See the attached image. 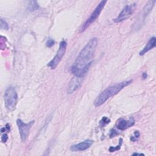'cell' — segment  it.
I'll return each mask as SVG.
<instances>
[{"label": "cell", "instance_id": "1", "mask_svg": "<svg viewBox=\"0 0 156 156\" xmlns=\"http://www.w3.org/2000/svg\"><path fill=\"white\" fill-rule=\"evenodd\" d=\"M98 43L97 38L94 37L90 39L77 56L73 66L79 69L90 68L92 62V59L98 46Z\"/></svg>", "mask_w": 156, "mask_h": 156}, {"label": "cell", "instance_id": "2", "mask_svg": "<svg viewBox=\"0 0 156 156\" xmlns=\"http://www.w3.org/2000/svg\"><path fill=\"white\" fill-rule=\"evenodd\" d=\"M132 82V80L127 81H123L118 84H114L109 87L103 91L102 93L96 98L94 102V106L95 107H99L104 104L110 97H112L118 93L120 91L125 87L128 86Z\"/></svg>", "mask_w": 156, "mask_h": 156}, {"label": "cell", "instance_id": "3", "mask_svg": "<svg viewBox=\"0 0 156 156\" xmlns=\"http://www.w3.org/2000/svg\"><path fill=\"white\" fill-rule=\"evenodd\" d=\"M5 106L9 111H14L18 102V95L15 88L13 87H8L4 95Z\"/></svg>", "mask_w": 156, "mask_h": 156}, {"label": "cell", "instance_id": "4", "mask_svg": "<svg viewBox=\"0 0 156 156\" xmlns=\"http://www.w3.org/2000/svg\"><path fill=\"white\" fill-rule=\"evenodd\" d=\"M107 3V1H101L93 12L92 13V14L90 15V17L85 21V22L82 24V28L81 29V32H84L99 17V15L101 14V12L102 11L104 7L106 4Z\"/></svg>", "mask_w": 156, "mask_h": 156}, {"label": "cell", "instance_id": "5", "mask_svg": "<svg viewBox=\"0 0 156 156\" xmlns=\"http://www.w3.org/2000/svg\"><path fill=\"white\" fill-rule=\"evenodd\" d=\"M67 47V42L65 40H62L60 42L59 48L57 52V54L55 57L52 59L48 64L47 66L51 68V70H55L61 61L62 57L65 54Z\"/></svg>", "mask_w": 156, "mask_h": 156}, {"label": "cell", "instance_id": "6", "mask_svg": "<svg viewBox=\"0 0 156 156\" xmlns=\"http://www.w3.org/2000/svg\"><path fill=\"white\" fill-rule=\"evenodd\" d=\"M34 123V121H31L28 123H25L20 119H18L17 120V124L18 127L20 138L23 142L26 141L29 136L31 129L32 128V126Z\"/></svg>", "mask_w": 156, "mask_h": 156}, {"label": "cell", "instance_id": "7", "mask_svg": "<svg viewBox=\"0 0 156 156\" xmlns=\"http://www.w3.org/2000/svg\"><path fill=\"white\" fill-rule=\"evenodd\" d=\"M136 7L137 4L135 3L126 5L121 10L119 15L113 20V21L115 23H120L123 21L128 19L134 14Z\"/></svg>", "mask_w": 156, "mask_h": 156}, {"label": "cell", "instance_id": "8", "mask_svg": "<svg viewBox=\"0 0 156 156\" xmlns=\"http://www.w3.org/2000/svg\"><path fill=\"white\" fill-rule=\"evenodd\" d=\"M135 124V120L131 117L128 120H126L124 118H120L116 121L115 127L120 131H124V130L132 127Z\"/></svg>", "mask_w": 156, "mask_h": 156}, {"label": "cell", "instance_id": "9", "mask_svg": "<svg viewBox=\"0 0 156 156\" xmlns=\"http://www.w3.org/2000/svg\"><path fill=\"white\" fill-rule=\"evenodd\" d=\"M93 143V141L92 140H86L78 144L73 145L70 147L71 151L73 152L83 151L90 148Z\"/></svg>", "mask_w": 156, "mask_h": 156}, {"label": "cell", "instance_id": "10", "mask_svg": "<svg viewBox=\"0 0 156 156\" xmlns=\"http://www.w3.org/2000/svg\"><path fill=\"white\" fill-rule=\"evenodd\" d=\"M81 78H78L76 76L71 78L70 80L68 87L67 93L68 94H72L75 92L77 90L79 89L81 86V81L80 80Z\"/></svg>", "mask_w": 156, "mask_h": 156}, {"label": "cell", "instance_id": "11", "mask_svg": "<svg viewBox=\"0 0 156 156\" xmlns=\"http://www.w3.org/2000/svg\"><path fill=\"white\" fill-rule=\"evenodd\" d=\"M155 44H156V38L155 37H152L149 39V40L147 43L146 45L144 47V48L139 53L140 56H143L147 53V52L155 48Z\"/></svg>", "mask_w": 156, "mask_h": 156}, {"label": "cell", "instance_id": "12", "mask_svg": "<svg viewBox=\"0 0 156 156\" xmlns=\"http://www.w3.org/2000/svg\"><path fill=\"white\" fill-rule=\"evenodd\" d=\"M110 122V120L109 118H107V117L106 116H103L102 119L100 120L99 124L101 127H104L105 126L108 124Z\"/></svg>", "mask_w": 156, "mask_h": 156}, {"label": "cell", "instance_id": "13", "mask_svg": "<svg viewBox=\"0 0 156 156\" xmlns=\"http://www.w3.org/2000/svg\"><path fill=\"white\" fill-rule=\"evenodd\" d=\"M119 141H119V144H118V145L116 146V147L110 146V147L109 148V151L110 152H115V151H118V150L120 149V148H121V146L122 145V143H123V139L121 138H120Z\"/></svg>", "mask_w": 156, "mask_h": 156}, {"label": "cell", "instance_id": "14", "mask_svg": "<svg viewBox=\"0 0 156 156\" xmlns=\"http://www.w3.org/2000/svg\"><path fill=\"white\" fill-rule=\"evenodd\" d=\"M0 28L2 30H8L9 29V26L7 22L4 20L3 19H1L0 20Z\"/></svg>", "mask_w": 156, "mask_h": 156}, {"label": "cell", "instance_id": "15", "mask_svg": "<svg viewBox=\"0 0 156 156\" xmlns=\"http://www.w3.org/2000/svg\"><path fill=\"white\" fill-rule=\"evenodd\" d=\"M31 3H32V4H30V5L29 6V9L30 10H32V11L35 10H37V9L39 7V6H38L37 1H31Z\"/></svg>", "mask_w": 156, "mask_h": 156}, {"label": "cell", "instance_id": "16", "mask_svg": "<svg viewBox=\"0 0 156 156\" xmlns=\"http://www.w3.org/2000/svg\"><path fill=\"white\" fill-rule=\"evenodd\" d=\"M54 43H55V42H54V40H53V39L49 38L47 40V42L46 43V45L47 47L51 48L52 46H53L54 45Z\"/></svg>", "mask_w": 156, "mask_h": 156}, {"label": "cell", "instance_id": "17", "mask_svg": "<svg viewBox=\"0 0 156 156\" xmlns=\"http://www.w3.org/2000/svg\"><path fill=\"white\" fill-rule=\"evenodd\" d=\"M10 125L9 124H7L6 125V127H3V128L1 129V132L2 133L5 132H10Z\"/></svg>", "mask_w": 156, "mask_h": 156}, {"label": "cell", "instance_id": "18", "mask_svg": "<svg viewBox=\"0 0 156 156\" xmlns=\"http://www.w3.org/2000/svg\"><path fill=\"white\" fill-rule=\"evenodd\" d=\"M118 134V133L117 132L116 130H115V129H113L112 130V131H111L110 132V138L115 137L116 135H117Z\"/></svg>", "mask_w": 156, "mask_h": 156}, {"label": "cell", "instance_id": "19", "mask_svg": "<svg viewBox=\"0 0 156 156\" xmlns=\"http://www.w3.org/2000/svg\"><path fill=\"white\" fill-rule=\"evenodd\" d=\"M134 135L135 136H133V137H131V140H132V141H135L139 137H140V132H139V131H135V133H134Z\"/></svg>", "mask_w": 156, "mask_h": 156}, {"label": "cell", "instance_id": "20", "mask_svg": "<svg viewBox=\"0 0 156 156\" xmlns=\"http://www.w3.org/2000/svg\"><path fill=\"white\" fill-rule=\"evenodd\" d=\"M1 141L3 143H6L8 140V135L6 134H4L1 136Z\"/></svg>", "mask_w": 156, "mask_h": 156}, {"label": "cell", "instance_id": "21", "mask_svg": "<svg viewBox=\"0 0 156 156\" xmlns=\"http://www.w3.org/2000/svg\"><path fill=\"white\" fill-rule=\"evenodd\" d=\"M132 155H145L144 154H142V153H137V152H135L132 154Z\"/></svg>", "mask_w": 156, "mask_h": 156}, {"label": "cell", "instance_id": "22", "mask_svg": "<svg viewBox=\"0 0 156 156\" xmlns=\"http://www.w3.org/2000/svg\"><path fill=\"white\" fill-rule=\"evenodd\" d=\"M142 77H143V78L144 79H145L147 77V74L146 73H143L142 74Z\"/></svg>", "mask_w": 156, "mask_h": 156}]
</instances>
